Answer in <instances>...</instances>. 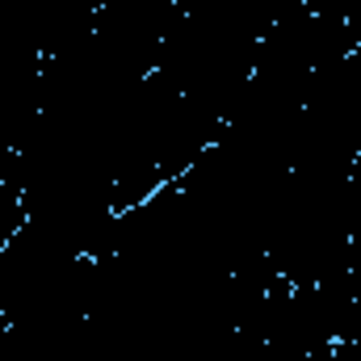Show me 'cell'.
<instances>
[{"mask_svg":"<svg viewBox=\"0 0 361 361\" xmlns=\"http://www.w3.org/2000/svg\"><path fill=\"white\" fill-rule=\"evenodd\" d=\"M311 361H361V328H357V332H349V336L328 341V345H324Z\"/></svg>","mask_w":361,"mask_h":361,"instance_id":"6da1fadb","label":"cell"}]
</instances>
